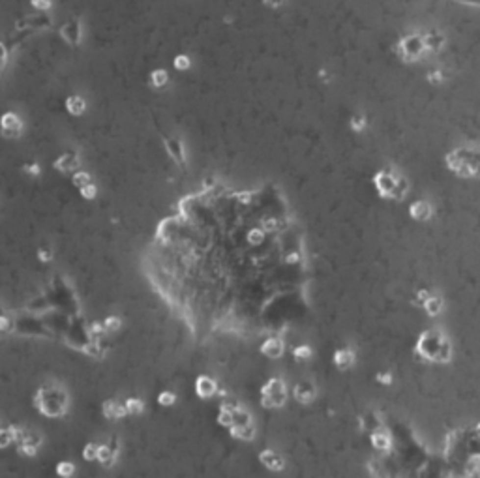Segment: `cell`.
I'll return each instance as SVG.
<instances>
[{
  "label": "cell",
  "instance_id": "6da1fadb",
  "mask_svg": "<svg viewBox=\"0 0 480 478\" xmlns=\"http://www.w3.org/2000/svg\"><path fill=\"white\" fill-rule=\"evenodd\" d=\"M447 167L461 178H480V149L463 145L445 156Z\"/></svg>",
  "mask_w": 480,
  "mask_h": 478
},
{
  "label": "cell",
  "instance_id": "7a4b0ae2",
  "mask_svg": "<svg viewBox=\"0 0 480 478\" xmlns=\"http://www.w3.org/2000/svg\"><path fill=\"white\" fill-rule=\"evenodd\" d=\"M34 407L45 416H62L68 407V396L62 388L47 384L34 394Z\"/></svg>",
  "mask_w": 480,
  "mask_h": 478
},
{
  "label": "cell",
  "instance_id": "3957f363",
  "mask_svg": "<svg viewBox=\"0 0 480 478\" xmlns=\"http://www.w3.org/2000/svg\"><path fill=\"white\" fill-rule=\"evenodd\" d=\"M374 184L381 197H392V199H404L409 190L405 178L402 175H396L392 169L379 171L374 176Z\"/></svg>",
  "mask_w": 480,
  "mask_h": 478
},
{
  "label": "cell",
  "instance_id": "277c9868",
  "mask_svg": "<svg viewBox=\"0 0 480 478\" xmlns=\"http://www.w3.org/2000/svg\"><path fill=\"white\" fill-rule=\"evenodd\" d=\"M396 51L400 54V58H404L405 62H416L424 53H428L426 43H424V34H407L400 42Z\"/></svg>",
  "mask_w": 480,
  "mask_h": 478
},
{
  "label": "cell",
  "instance_id": "5b68a950",
  "mask_svg": "<svg viewBox=\"0 0 480 478\" xmlns=\"http://www.w3.org/2000/svg\"><path fill=\"white\" fill-rule=\"evenodd\" d=\"M287 402V388L285 382L279 377H272L270 381L265 382V386L261 388V403L263 407H272L278 409Z\"/></svg>",
  "mask_w": 480,
  "mask_h": 478
},
{
  "label": "cell",
  "instance_id": "8992f818",
  "mask_svg": "<svg viewBox=\"0 0 480 478\" xmlns=\"http://www.w3.org/2000/svg\"><path fill=\"white\" fill-rule=\"evenodd\" d=\"M259 461H261V465H265L268 471H283V467H285V459L279 456L278 452L270 450V448L261 450Z\"/></svg>",
  "mask_w": 480,
  "mask_h": 478
},
{
  "label": "cell",
  "instance_id": "52a82bcc",
  "mask_svg": "<svg viewBox=\"0 0 480 478\" xmlns=\"http://www.w3.org/2000/svg\"><path fill=\"white\" fill-rule=\"evenodd\" d=\"M216 392H218V384H216V381H214L212 377H208V375H199V377L195 379V394H197L199 398L208 400V398H212Z\"/></svg>",
  "mask_w": 480,
  "mask_h": 478
},
{
  "label": "cell",
  "instance_id": "ba28073f",
  "mask_svg": "<svg viewBox=\"0 0 480 478\" xmlns=\"http://www.w3.org/2000/svg\"><path fill=\"white\" fill-rule=\"evenodd\" d=\"M409 214L416 222H428L431 218V214H433V208H431V204L428 201H415L409 206Z\"/></svg>",
  "mask_w": 480,
  "mask_h": 478
},
{
  "label": "cell",
  "instance_id": "9c48e42d",
  "mask_svg": "<svg viewBox=\"0 0 480 478\" xmlns=\"http://www.w3.org/2000/svg\"><path fill=\"white\" fill-rule=\"evenodd\" d=\"M332 360H334V366L338 368V370H349L353 366V362H354V351L349 349V347H342V349H338L334 352V356H332Z\"/></svg>",
  "mask_w": 480,
  "mask_h": 478
},
{
  "label": "cell",
  "instance_id": "30bf717a",
  "mask_svg": "<svg viewBox=\"0 0 480 478\" xmlns=\"http://www.w3.org/2000/svg\"><path fill=\"white\" fill-rule=\"evenodd\" d=\"M21 120L19 117L15 115V113H6L4 117H2V131H4V135H8V137H17L19 133H21Z\"/></svg>",
  "mask_w": 480,
  "mask_h": 478
},
{
  "label": "cell",
  "instance_id": "8fae6325",
  "mask_svg": "<svg viewBox=\"0 0 480 478\" xmlns=\"http://www.w3.org/2000/svg\"><path fill=\"white\" fill-rule=\"evenodd\" d=\"M103 416L109 418V420H120L122 416H126L128 411H126V405L120 403L118 400H107L103 403Z\"/></svg>",
  "mask_w": 480,
  "mask_h": 478
},
{
  "label": "cell",
  "instance_id": "7c38bea8",
  "mask_svg": "<svg viewBox=\"0 0 480 478\" xmlns=\"http://www.w3.org/2000/svg\"><path fill=\"white\" fill-rule=\"evenodd\" d=\"M163 143H165V150H167V154L171 156L178 165H186V156H184V147H182V143L178 139H173V137H167L163 139Z\"/></svg>",
  "mask_w": 480,
  "mask_h": 478
},
{
  "label": "cell",
  "instance_id": "4fadbf2b",
  "mask_svg": "<svg viewBox=\"0 0 480 478\" xmlns=\"http://www.w3.org/2000/svg\"><path fill=\"white\" fill-rule=\"evenodd\" d=\"M79 167V158L75 152H64L60 158L54 161V169L60 173H72Z\"/></svg>",
  "mask_w": 480,
  "mask_h": 478
},
{
  "label": "cell",
  "instance_id": "5bb4252c",
  "mask_svg": "<svg viewBox=\"0 0 480 478\" xmlns=\"http://www.w3.org/2000/svg\"><path fill=\"white\" fill-rule=\"evenodd\" d=\"M293 392H295V400H297L299 403L308 405L315 400V386L309 384V382H299V384L295 386Z\"/></svg>",
  "mask_w": 480,
  "mask_h": 478
},
{
  "label": "cell",
  "instance_id": "9a60e30c",
  "mask_svg": "<svg viewBox=\"0 0 480 478\" xmlns=\"http://www.w3.org/2000/svg\"><path fill=\"white\" fill-rule=\"evenodd\" d=\"M60 36H62L68 43H72V45L79 43V40H81V25H79V21H77V19H72V21L66 23L64 26L60 28Z\"/></svg>",
  "mask_w": 480,
  "mask_h": 478
},
{
  "label": "cell",
  "instance_id": "2e32d148",
  "mask_svg": "<svg viewBox=\"0 0 480 478\" xmlns=\"http://www.w3.org/2000/svg\"><path fill=\"white\" fill-rule=\"evenodd\" d=\"M424 43L428 53H439L445 47V36L439 30H429L424 34Z\"/></svg>",
  "mask_w": 480,
  "mask_h": 478
},
{
  "label": "cell",
  "instance_id": "e0dca14e",
  "mask_svg": "<svg viewBox=\"0 0 480 478\" xmlns=\"http://www.w3.org/2000/svg\"><path fill=\"white\" fill-rule=\"evenodd\" d=\"M261 352L268 356V358H279L283 354V341L279 338H268L263 345H261Z\"/></svg>",
  "mask_w": 480,
  "mask_h": 478
},
{
  "label": "cell",
  "instance_id": "ac0fdd59",
  "mask_svg": "<svg viewBox=\"0 0 480 478\" xmlns=\"http://www.w3.org/2000/svg\"><path fill=\"white\" fill-rule=\"evenodd\" d=\"M117 459V446H115V441H111V445H100V456H98V461L103 465V467H113Z\"/></svg>",
  "mask_w": 480,
  "mask_h": 478
},
{
  "label": "cell",
  "instance_id": "d6986e66",
  "mask_svg": "<svg viewBox=\"0 0 480 478\" xmlns=\"http://www.w3.org/2000/svg\"><path fill=\"white\" fill-rule=\"evenodd\" d=\"M235 409L231 403H222L220 407V413H218V424L231 429L235 426Z\"/></svg>",
  "mask_w": 480,
  "mask_h": 478
},
{
  "label": "cell",
  "instance_id": "ffe728a7",
  "mask_svg": "<svg viewBox=\"0 0 480 478\" xmlns=\"http://www.w3.org/2000/svg\"><path fill=\"white\" fill-rule=\"evenodd\" d=\"M66 111L70 113V115H74V117H81L83 113L86 111V103L85 100L81 98V96H68V100H66Z\"/></svg>",
  "mask_w": 480,
  "mask_h": 478
},
{
  "label": "cell",
  "instance_id": "44dd1931",
  "mask_svg": "<svg viewBox=\"0 0 480 478\" xmlns=\"http://www.w3.org/2000/svg\"><path fill=\"white\" fill-rule=\"evenodd\" d=\"M229 431H231V435L235 439H242V441H252L253 435H255L253 424H235Z\"/></svg>",
  "mask_w": 480,
  "mask_h": 478
},
{
  "label": "cell",
  "instance_id": "7402d4cb",
  "mask_svg": "<svg viewBox=\"0 0 480 478\" xmlns=\"http://www.w3.org/2000/svg\"><path fill=\"white\" fill-rule=\"evenodd\" d=\"M17 435H19V426H4L0 431V446L2 448L10 446L11 441H17Z\"/></svg>",
  "mask_w": 480,
  "mask_h": 478
},
{
  "label": "cell",
  "instance_id": "603a6c76",
  "mask_svg": "<svg viewBox=\"0 0 480 478\" xmlns=\"http://www.w3.org/2000/svg\"><path fill=\"white\" fill-rule=\"evenodd\" d=\"M167 81H169V74L165 72V70H154L152 74H150V86L152 88H161V86L167 85Z\"/></svg>",
  "mask_w": 480,
  "mask_h": 478
},
{
  "label": "cell",
  "instance_id": "cb8c5ba5",
  "mask_svg": "<svg viewBox=\"0 0 480 478\" xmlns=\"http://www.w3.org/2000/svg\"><path fill=\"white\" fill-rule=\"evenodd\" d=\"M424 309L428 311V315L435 317V315L441 313V309H443V300L439 297H429V300L424 304Z\"/></svg>",
  "mask_w": 480,
  "mask_h": 478
},
{
  "label": "cell",
  "instance_id": "d4e9b609",
  "mask_svg": "<svg viewBox=\"0 0 480 478\" xmlns=\"http://www.w3.org/2000/svg\"><path fill=\"white\" fill-rule=\"evenodd\" d=\"M54 471L60 478H72L75 475V465L72 461H58Z\"/></svg>",
  "mask_w": 480,
  "mask_h": 478
},
{
  "label": "cell",
  "instance_id": "484cf974",
  "mask_svg": "<svg viewBox=\"0 0 480 478\" xmlns=\"http://www.w3.org/2000/svg\"><path fill=\"white\" fill-rule=\"evenodd\" d=\"M248 242L252 246H261L263 244V240H265V229H261V227H253V229H250L248 231Z\"/></svg>",
  "mask_w": 480,
  "mask_h": 478
},
{
  "label": "cell",
  "instance_id": "4316f807",
  "mask_svg": "<svg viewBox=\"0 0 480 478\" xmlns=\"http://www.w3.org/2000/svg\"><path fill=\"white\" fill-rule=\"evenodd\" d=\"M126 411L128 414H141L143 413V409H145V403H143V400H139V398H128L126 402Z\"/></svg>",
  "mask_w": 480,
  "mask_h": 478
},
{
  "label": "cell",
  "instance_id": "83f0119b",
  "mask_svg": "<svg viewBox=\"0 0 480 478\" xmlns=\"http://www.w3.org/2000/svg\"><path fill=\"white\" fill-rule=\"evenodd\" d=\"M100 456V445L96 443H86L83 448V459L85 461H96Z\"/></svg>",
  "mask_w": 480,
  "mask_h": 478
},
{
  "label": "cell",
  "instance_id": "f1b7e54d",
  "mask_svg": "<svg viewBox=\"0 0 480 478\" xmlns=\"http://www.w3.org/2000/svg\"><path fill=\"white\" fill-rule=\"evenodd\" d=\"M88 184H92V178H90V175L85 173V171H75L74 173V186L75 188H85Z\"/></svg>",
  "mask_w": 480,
  "mask_h": 478
},
{
  "label": "cell",
  "instance_id": "f546056e",
  "mask_svg": "<svg viewBox=\"0 0 480 478\" xmlns=\"http://www.w3.org/2000/svg\"><path fill=\"white\" fill-rule=\"evenodd\" d=\"M372 445L377 450H386V448H390V439L384 435V433H374L372 435Z\"/></svg>",
  "mask_w": 480,
  "mask_h": 478
},
{
  "label": "cell",
  "instance_id": "4dcf8cb0",
  "mask_svg": "<svg viewBox=\"0 0 480 478\" xmlns=\"http://www.w3.org/2000/svg\"><path fill=\"white\" fill-rule=\"evenodd\" d=\"M177 402V394L171 392V390H163V392L158 394V403L161 407H171Z\"/></svg>",
  "mask_w": 480,
  "mask_h": 478
},
{
  "label": "cell",
  "instance_id": "1f68e13d",
  "mask_svg": "<svg viewBox=\"0 0 480 478\" xmlns=\"http://www.w3.org/2000/svg\"><path fill=\"white\" fill-rule=\"evenodd\" d=\"M311 354H313V351L309 349L308 345H299V347L293 349V356H295L297 360H309Z\"/></svg>",
  "mask_w": 480,
  "mask_h": 478
},
{
  "label": "cell",
  "instance_id": "d6a6232c",
  "mask_svg": "<svg viewBox=\"0 0 480 478\" xmlns=\"http://www.w3.org/2000/svg\"><path fill=\"white\" fill-rule=\"evenodd\" d=\"M173 66L177 68V70H190V66H192V60H190V56L188 54H177L175 56V60H173Z\"/></svg>",
  "mask_w": 480,
  "mask_h": 478
},
{
  "label": "cell",
  "instance_id": "836d02e7",
  "mask_svg": "<svg viewBox=\"0 0 480 478\" xmlns=\"http://www.w3.org/2000/svg\"><path fill=\"white\" fill-rule=\"evenodd\" d=\"M349 126H351L353 131H362L366 127V118L364 115H353L351 120H349Z\"/></svg>",
  "mask_w": 480,
  "mask_h": 478
},
{
  "label": "cell",
  "instance_id": "e575fe53",
  "mask_svg": "<svg viewBox=\"0 0 480 478\" xmlns=\"http://www.w3.org/2000/svg\"><path fill=\"white\" fill-rule=\"evenodd\" d=\"M103 325H105L107 332H117V330H120V327H122V321H120L118 317H107L105 321H103Z\"/></svg>",
  "mask_w": 480,
  "mask_h": 478
},
{
  "label": "cell",
  "instance_id": "d590c367",
  "mask_svg": "<svg viewBox=\"0 0 480 478\" xmlns=\"http://www.w3.org/2000/svg\"><path fill=\"white\" fill-rule=\"evenodd\" d=\"M426 79L429 85H441V83L445 81V75H443V72H439V70H431V72L428 74Z\"/></svg>",
  "mask_w": 480,
  "mask_h": 478
},
{
  "label": "cell",
  "instance_id": "8d00e7d4",
  "mask_svg": "<svg viewBox=\"0 0 480 478\" xmlns=\"http://www.w3.org/2000/svg\"><path fill=\"white\" fill-rule=\"evenodd\" d=\"M38 259H40L42 263H49V261L53 259L51 248H49V246H40V248H38Z\"/></svg>",
  "mask_w": 480,
  "mask_h": 478
},
{
  "label": "cell",
  "instance_id": "74e56055",
  "mask_svg": "<svg viewBox=\"0 0 480 478\" xmlns=\"http://www.w3.org/2000/svg\"><path fill=\"white\" fill-rule=\"evenodd\" d=\"M81 195L85 197V199H94L96 197V193H98V190H96V186L94 184H88V186H85V188H81Z\"/></svg>",
  "mask_w": 480,
  "mask_h": 478
},
{
  "label": "cell",
  "instance_id": "f35d334b",
  "mask_svg": "<svg viewBox=\"0 0 480 478\" xmlns=\"http://www.w3.org/2000/svg\"><path fill=\"white\" fill-rule=\"evenodd\" d=\"M30 6L38 11H45V10H49L51 0H30Z\"/></svg>",
  "mask_w": 480,
  "mask_h": 478
},
{
  "label": "cell",
  "instance_id": "ab89813d",
  "mask_svg": "<svg viewBox=\"0 0 480 478\" xmlns=\"http://www.w3.org/2000/svg\"><path fill=\"white\" fill-rule=\"evenodd\" d=\"M103 332H107L103 323H92V325H90V334H92V336H101Z\"/></svg>",
  "mask_w": 480,
  "mask_h": 478
},
{
  "label": "cell",
  "instance_id": "60d3db41",
  "mask_svg": "<svg viewBox=\"0 0 480 478\" xmlns=\"http://www.w3.org/2000/svg\"><path fill=\"white\" fill-rule=\"evenodd\" d=\"M375 379H377L379 382H383V384H390V382H392V375H390L388 372H381L375 375Z\"/></svg>",
  "mask_w": 480,
  "mask_h": 478
},
{
  "label": "cell",
  "instance_id": "b9f144b4",
  "mask_svg": "<svg viewBox=\"0 0 480 478\" xmlns=\"http://www.w3.org/2000/svg\"><path fill=\"white\" fill-rule=\"evenodd\" d=\"M25 173H28V175H32V176H38L40 175V167L36 165V163H25Z\"/></svg>",
  "mask_w": 480,
  "mask_h": 478
},
{
  "label": "cell",
  "instance_id": "7bdbcfd3",
  "mask_svg": "<svg viewBox=\"0 0 480 478\" xmlns=\"http://www.w3.org/2000/svg\"><path fill=\"white\" fill-rule=\"evenodd\" d=\"M263 2H265V6H268V8H279L283 4V0H263Z\"/></svg>",
  "mask_w": 480,
  "mask_h": 478
},
{
  "label": "cell",
  "instance_id": "ee69618b",
  "mask_svg": "<svg viewBox=\"0 0 480 478\" xmlns=\"http://www.w3.org/2000/svg\"><path fill=\"white\" fill-rule=\"evenodd\" d=\"M459 4H467V6H475V8H480V0H456Z\"/></svg>",
  "mask_w": 480,
  "mask_h": 478
},
{
  "label": "cell",
  "instance_id": "f6af8a7d",
  "mask_svg": "<svg viewBox=\"0 0 480 478\" xmlns=\"http://www.w3.org/2000/svg\"><path fill=\"white\" fill-rule=\"evenodd\" d=\"M479 433H480V426H479Z\"/></svg>",
  "mask_w": 480,
  "mask_h": 478
}]
</instances>
